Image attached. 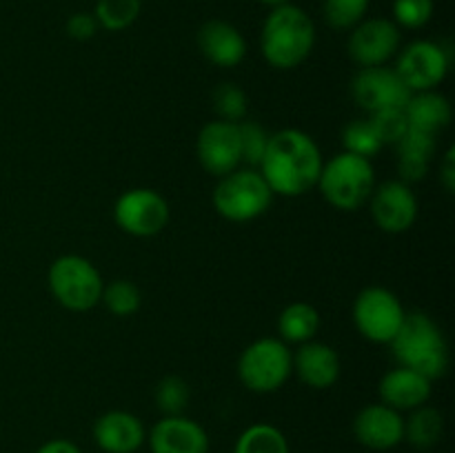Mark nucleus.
I'll return each instance as SVG.
<instances>
[{"instance_id": "nucleus-1", "label": "nucleus", "mask_w": 455, "mask_h": 453, "mask_svg": "<svg viewBox=\"0 0 455 453\" xmlns=\"http://www.w3.org/2000/svg\"><path fill=\"white\" fill-rule=\"evenodd\" d=\"M323 151L318 142L300 129H280L271 133L258 171L271 187L274 195L298 198L318 185L323 169Z\"/></svg>"}, {"instance_id": "nucleus-2", "label": "nucleus", "mask_w": 455, "mask_h": 453, "mask_svg": "<svg viewBox=\"0 0 455 453\" xmlns=\"http://www.w3.org/2000/svg\"><path fill=\"white\" fill-rule=\"evenodd\" d=\"M314 47L315 25L305 9L293 3L269 9L260 29V52L274 69H296L311 56Z\"/></svg>"}, {"instance_id": "nucleus-3", "label": "nucleus", "mask_w": 455, "mask_h": 453, "mask_svg": "<svg viewBox=\"0 0 455 453\" xmlns=\"http://www.w3.org/2000/svg\"><path fill=\"white\" fill-rule=\"evenodd\" d=\"M400 367L413 369L429 380L443 378L449 369V342L431 315L411 311L389 342Z\"/></svg>"}, {"instance_id": "nucleus-4", "label": "nucleus", "mask_w": 455, "mask_h": 453, "mask_svg": "<svg viewBox=\"0 0 455 453\" xmlns=\"http://www.w3.org/2000/svg\"><path fill=\"white\" fill-rule=\"evenodd\" d=\"M315 187L338 211H358L376 189V169L369 158L340 151L323 163Z\"/></svg>"}, {"instance_id": "nucleus-5", "label": "nucleus", "mask_w": 455, "mask_h": 453, "mask_svg": "<svg viewBox=\"0 0 455 453\" xmlns=\"http://www.w3.org/2000/svg\"><path fill=\"white\" fill-rule=\"evenodd\" d=\"M47 284L58 305L76 314L92 311L93 306L100 305L102 287H105L96 265L78 253H65L56 258L49 266Z\"/></svg>"}, {"instance_id": "nucleus-6", "label": "nucleus", "mask_w": 455, "mask_h": 453, "mask_svg": "<svg viewBox=\"0 0 455 453\" xmlns=\"http://www.w3.org/2000/svg\"><path fill=\"white\" fill-rule=\"evenodd\" d=\"M274 203V191L262 173L253 167H238L218 178L213 189V209L229 222H251L267 213Z\"/></svg>"}, {"instance_id": "nucleus-7", "label": "nucleus", "mask_w": 455, "mask_h": 453, "mask_svg": "<svg viewBox=\"0 0 455 453\" xmlns=\"http://www.w3.org/2000/svg\"><path fill=\"white\" fill-rule=\"evenodd\" d=\"M293 373V351L280 338H260L238 358V378L253 393L283 389Z\"/></svg>"}, {"instance_id": "nucleus-8", "label": "nucleus", "mask_w": 455, "mask_h": 453, "mask_svg": "<svg viewBox=\"0 0 455 453\" xmlns=\"http://www.w3.org/2000/svg\"><path fill=\"white\" fill-rule=\"evenodd\" d=\"M351 315L360 336L376 345H389L403 327L407 311L394 291L376 284L355 296Z\"/></svg>"}, {"instance_id": "nucleus-9", "label": "nucleus", "mask_w": 455, "mask_h": 453, "mask_svg": "<svg viewBox=\"0 0 455 453\" xmlns=\"http://www.w3.org/2000/svg\"><path fill=\"white\" fill-rule=\"evenodd\" d=\"M172 209L163 194L149 187H136L118 195L114 204V220L124 234L136 238L158 235L169 225Z\"/></svg>"}, {"instance_id": "nucleus-10", "label": "nucleus", "mask_w": 455, "mask_h": 453, "mask_svg": "<svg viewBox=\"0 0 455 453\" xmlns=\"http://www.w3.org/2000/svg\"><path fill=\"white\" fill-rule=\"evenodd\" d=\"M451 53L435 40H413L398 52L394 69L411 93L431 91L447 78Z\"/></svg>"}, {"instance_id": "nucleus-11", "label": "nucleus", "mask_w": 455, "mask_h": 453, "mask_svg": "<svg viewBox=\"0 0 455 453\" xmlns=\"http://www.w3.org/2000/svg\"><path fill=\"white\" fill-rule=\"evenodd\" d=\"M351 98L369 115L382 109H404L411 89L394 67H360L351 80Z\"/></svg>"}, {"instance_id": "nucleus-12", "label": "nucleus", "mask_w": 455, "mask_h": 453, "mask_svg": "<svg viewBox=\"0 0 455 453\" xmlns=\"http://www.w3.org/2000/svg\"><path fill=\"white\" fill-rule=\"evenodd\" d=\"M403 29L391 18H364L349 31L347 53L358 67H382L398 56Z\"/></svg>"}, {"instance_id": "nucleus-13", "label": "nucleus", "mask_w": 455, "mask_h": 453, "mask_svg": "<svg viewBox=\"0 0 455 453\" xmlns=\"http://www.w3.org/2000/svg\"><path fill=\"white\" fill-rule=\"evenodd\" d=\"M196 154H198L200 167L216 178L243 167L238 124L225 123V120H212L204 124L196 140Z\"/></svg>"}, {"instance_id": "nucleus-14", "label": "nucleus", "mask_w": 455, "mask_h": 453, "mask_svg": "<svg viewBox=\"0 0 455 453\" xmlns=\"http://www.w3.org/2000/svg\"><path fill=\"white\" fill-rule=\"evenodd\" d=\"M367 204L376 226L385 234H404L418 220V198L411 185L403 180L376 185Z\"/></svg>"}, {"instance_id": "nucleus-15", "label": "nucleus", "mask_w": 455, "mask_h": 453, "mask_svg": "<svg viewBox=\"0 0 455 453\" xmlns=\"http://www.w3.org/2000/svg\"><path fill=\"white\" fill-rule=\"evenodd\" d=\"M354 435L371 451H389L404 442V416L382 402L367 404L355 413Z\"/></svg>"}, {"instance_id": "nucleus-16", "label": "nucleus", "mask_w": 455, "mask_h": 453, "mask_svg": "<svg viewBox=\"0 0 455 453\" xmlns=\"http://www.w3.org/2000/svg\"><path fill=\"white\" fill-rule=\"evenodd\" d=\"M151 453H209V435L191 417L163 416L147 433Z\"/></svg>"}, {"instance_id": "nucleus-17", "label": "nucleus", "mask_w": 455, "mask_h": 453, "mask_svg": "<svg viewBox=\"0 0 455 453\" xmlns=\"http://www.w3.org/2000/svg\"><path fill=\"white\" fill-rule=\"evenodd\" d=\"M93 442L105 453H136L147 442V429L129 411H107L93 422Z\"/></svg>"}, {"instance_id": "nucleus-18", "label": "nucleus", "mask_w": 455, "mask_h": 453, "mask_svg": "<svg viewBox=\"0 0 455 453\" xmlns=\"http://www.w3.org/2000/svg\"><path fill=\"white\" fill-rule=\"evenodd\" d=\"M196 40H198L200 53L212 65L222 67V69L238 67L247 56V40L243 31L229 20H220V18L207 20L198 29Z\"/></svg>"}, {"instance_id": "nucleus-19", "label": "nucleus", "mask_w": 455, "mask_h": 453, "mask_svg": "<svg viewBox=\"0 0 455 453\" xmlns=\"http://www.w3.org/2000/svg\"><path fill=\"white\" fill-rule=\"evenodd\" d=\"M340 355L331 345L309 340L293 354V371L309 389H331L340 378Z\"/></svg>"}, {"instance_id": "nucleus-20", "label": "nucleus", "mask_w": 455, "mask_h": 453, "mask_svg": "<svg viewBox=\"0 0 455 453\" xmlns=\"http://www.w3.org/2000/svg\"><path fill=\"white\" fill-rule=\"evenodd\" d=\"M431 382L422 373L413 371L407 367H395L382 376L380 385H378V393H380V402L387 407L395 409V411H413V409L422 407L429 402L431 398Z\"/></svg>"}, {"instance_id": "nucleus-21", "label": "nucleus", "mask_w": 455, "mask_h": 453, "mask_svg": "<svg viewBox=\"0 0 455 453\" xmlns=\"http://www.w3.org/2000/svg\"><path fill=\"white\" fill-rule=\"evenodd\" d=\"M404 115H407L409 129L438 136L443 129L449 127L453 111L447 96H443L438 89H431V91L411 93L404 105Z\"/></svg>"}, {"instance_id": "nucleus-22", "label": "nucleus", "mask_w": 455, "mask_h": 453, "mask_svg": "<svg viewBox=\"0 0 455 453\" xmlns=\"http://www.w3.org/2000/svg\"><path fill=\"white\" fill-rule=\"evenodd\" d=\"M398 149V173L400 180L413 185L418 180H425L434 163L435 149H438V136L409 129L403 140L395 145Z\"/></svg>"}, {"instance_id": "nucleus-23", "label": "nucleus", "mask_w": 455, "mask_h": 453, "mask_svg": "<svg viewBox=\"0 0 455 453\" xmlns=\"http://www.w3.org/2000/svg\"><path fill=\"white\" fill-rule=\"evenodd\" d=\"M320 329V314L309 302H291L278 315V336L287 345H305L315 340Z\"/></svg>"}, {"instance_id": "nucleus-24", "label": "nucleus", "mask_w": 455, "mask_h": 453, "mask_svg": "<svg viewBox=\"0 0 455 453\" xmlns=\"http://www.w3.org/2000/svg\"><path fill=\"white\" fill-rule=\"evenodd\" d=\"M444 431V417L438 409L422 407L413 409L411 416L404 417V440L416 449H431L440 442Z\"/></svg>"}, {"instance_id": "nucleus-25", "label": "nucleus", "mask_w": 455, "mask_h": 453, "mask_svg": "<svg viewBox=\"0 0 455 453\" xmlns=\"http://www.w3.org/2000/svg\"><path fill=\"white\" fill-rule=\"evenodd\" d=\"M234 453H291L287 435L269 422H256L238 435Z\"/></svg>"}, {"instance_id": "nucleus-26", "label": "nucleus", "mask_w": 455, "mask_h": 453, "mask_svg": "<svg viewBox=\"0 0 455 453\" xmlns=\"http://www.w3.org/2000/svg\"><path fill=\"white\" fill-rule=\"evenodd\" d=\"M142 0H98L93 7L98 27L105 31H124L138 20Z\"/></svg>"}, {"instance_id": "nucleus-27", "label": "nucleus", "mask_w": 455, "mask_h": 453, "mask_svg": "<svg viewBox=\"0 0 455 453\" xmlns=\"http://www.w3.org/2000/svg\"><path fill=\"white\" fill-rule=\"evenodd\" d=\"M100 302L116 318H129V315L138 314V309H140L142 293L129 280H114V282L102 287Z\"/></svg>"}, {"instance_id": "nucleus-28", "label": "nucleus", "mask_w": 455, "mask_h": 453, "mask_svg": "<svg viewBox=\"0 0 455 453\" xmlns=\"http://www.w3.org/2000/svg\"><path fill=\"white\" fill-rule=\"evenodd\" d=\"M371 0H323V18L331 29L351 31L367 18Z\"/></svg>"}, {"instance_id": "nucleus-29", "label": "nucleus", "mask_w": 455, "mask_h": 453, "mask_svg": "<svg viewBox=\"0 0 455 453\" xmlns=\"http://www.w3.org/2000/svg\"><path fill=\"white\" fill-rule=\"evenodd\" d=\"M212 102H213V111H216L218 120L238 124L247 118L249 98L235 83L218 84V87L213 89Z\"/></svg>"}, {"instance_id": "nucleus-30", "label": "nucleus", "mask_w": 455, "mask_h": 453, "mask_svg": "<svg viewBox=\"0 0 455 453\" xmlns=\"http://www.w3.org/2000/svg\"><path fill=\"white\" fill-rule=\"evenodd\" d=\"M342 147H345L342 151H349V154L371 160L373 155L380 154V149L385 145L380 142V138H378L376 129L371 127L369 118H358L342 129Z\"/></svg>"}, {"instance_id": "nucleus-31", "label": "nucleus", "mask_w": 455, "mask_h": 453, "mask_svg": "<svg viewBox=\"0 0 455 453\" xmlns=\"http://www.w3.org/2000/svg\"><path fill=\"white\" fill-rule=\"evenodd\" d=\"M189 398L191 389L187 380H182L180 376H164L156 385L154 400L163 416H182L187 404H189Z\"/></svg>"}, {"instance_id": "nucleus-32", "label": "nucleus", "mask_w": 455, "mask_h": 453, "mask_svg": "<svg viewBox=\"0 0 455 453\" xmlns=\"http://www.w3.org/2000/svg\"><path fill=\"white\" fill-rule=\"evenodd\" d=\"M238 133H240V151H243V164L247 167L258 169L260 167L262 158H265L267 145H269V136L262 124L253 123V120L244 118L243 123H238Z\"/></svg>"}, {"instance_id": "nucleus-33", "label": "nucleus", "mask_w": 455, "mask_h": 453, "mask_svg": "<svg viewBox=\"0 0 455 453\" xmlns=\"http://www.w3.org/2000/svg\"><path fill=\"white\" fill-rule=\"evenodd\" d=\"M435 3L434 0H394L391 20L400 27V29L418 31L427 27L434 18Z\"/></svg>"}, {"instance_id": "nucleus-34", "label": "nucleus", "mask_w": 455, "mask_h": 453, "mask_svg": "<svg viewBox=\"0 0 455 453\" xmlns=\"http://www.w3.org/2000/svg\"><path fill=\"white\" fill-rule=\"evenodd\" d=\"M369 123L376 129L378 138H380L382 145H398L403 140L404 133L409 131L407 115L404 109H382L376 114L369 115Z\"/></svg>"}, {"instance_id": "nucleus-35", "label": "nucleus", "mask_w": 455, "mask_h": 453, "mask_svg": "<svg viewBox=\"0 0 455 453\" xmlns=\"http://www.w3.org/2000/svg\"><path fill=\"white\" fill-rule=\"evenodd\" d=\"M98 20L93 13L89 12H76L67 18L65 22V31L71 40H78V43H87L92 40L93 36L98 34Z\"/></svg>"}, {"instance_id": "nucleus-36", "label": "nucleus", "mask_w": 455, "mask_h": 453, "mask_svg": "<svg viewBox=\"0 0 455 453\" xmlns=\"http://www.w3.org/2000/svg\"><path fill=\"white\" fill-rule=\"evenodd\" d=\"M440 180H443L444 189L451 194L455 189V151L447 149L443 163H440Z\"/></svg>"}, {"instance_id": "nucleus-37", "label": "nucleus", "mask_w": 455, "mask_h": 453, "mask_svg": "<svg viewBox=\"0 0 455 453\" xmlns=\"http://www.w3.org/2000/svg\"><path fill=\"white\" fill-rule=\"evenodd\" d=\"M36 453H83V451H80L78 444L71 442V440L56 438V440H49V442L40 444V447L36 449Z\"/></svg>"}, {"instance_id": "nucleus-38", "label": "nucleus", "mask_w": 455, "mask_h": 453, "mask_svg": "<svg viewBox=\"0 0 455 453\" xmlns=\"http://www.w3.org/2000/svg\"><path fill=\"white\" fill-rule=\"evenodd\" d=\"M256 3H260L262 7H267V9H275V7H280V4H287L289 0H256Z\"/></svg>"}]
</instances>
